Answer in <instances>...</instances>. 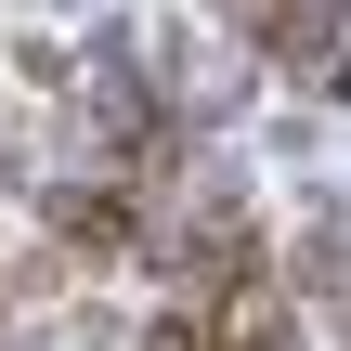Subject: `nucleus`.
<instances>
[{"label":"nucleus","instance_id":"f257e3e1","mask_svg":"<svg viewBox=\"0 0 351 351\" xmlns=\"http://www.w3.org/2000/svg\"><path fill=\"white\" fill-rule=\"evenodd\" d=\"M52 234H65L78 261H117V247H130V208H117V195H65V208H52Z\"/></svg>","mask_w":351,"mask_h":351}]
</instances>
